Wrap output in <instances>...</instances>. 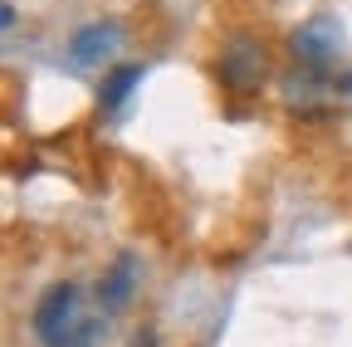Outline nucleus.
<instances>
[{"mask_svg":"<svg viewBox=\"0 0 352 347\" xmlns=\"http://www.w3.org/2000/svg\"><path fill=\"white\" fill-rule=\"evenodd\" d=\"M118 45H122V25H118V20H94V25H83V30L69 39V54H74V64H98V59H108Z\"/></svg>","mask_w":352,"mask_h":347,"instance_id":"4","label":"nucleus"},{"mask_svg":"<svg viewBox=\"0 0 352 347\" xmlns=\"http://www.w3.org/2000/svg\"><path fill=\"white\" fill-rule=\"evenodd\" d=\"M34 333L44 347H94L98 318L83 313V293L74 284H54L34 309Z\"/></svg>","mask_w":352,"mask_h":347,"instance_id":"1","label":"nucleus"},{"mask_svg":"<svg viewBox=\"0 0 352 347\" xmlns=\"http://www.w3.org/2000/svg\"><path fill=\"white\" fill-rule=\"evenodd\" d=\"M342 89H347V98H352V74H347V83H342Z\"/></svg>","mask_w":352,"mask_h":347,"instance_id":"7","label":"nucleus"},{"mask_svg":"<svg viewBox=\"0 0 352 347\" xmlns=\"http://www.w3.org/2000/svg\"><path fill=\"white\" fill-rule=\"evenodd\" d=\"M294 54H298V64L303 69H323L328 59H338V49H342V25L333 20V15H314V20H303L298 30H294Z\"/></svg>","mask_w":352,"mask_h":347,"instance_id":"3","label":"nucleus"},{"mask_svg":"<svg viewBox=\"0 0 352 347\" xmlns=\"http://www.w3.org/2000/svg\"><path fill=\"white\" fill-rule=\"evenodd\" d=\"M215 74L230 93H254L264 83V74H270V54H264V45L254 34H230L226 45H220Z\"/></svg>","mask_w":352,"mask_h":347,"instance_id":"2","label":"nucleus"},{"mask_svg":"<svg viewBox=\"0 0 352 347\" xmlns=\"http://www.w3.org/2000/svg\"><path fill=\"white\" fill-rule=\"evenodd\" d=\"M132 284H138V259H132V254H118V259H113V269H108V274H103V284H98V303H103V313L127 309Z\"/></svg>","mask_w":352,"mask_h":347,"instance_id":"5","label":"nucleus"},{"mask_svg":"<svg viewBox=\"0 0 352 347\" xmlns=\"http://www.w3.org/2000/svg\"><path fill=\"white\" fill-rule=\"evenodd\" d=\"M138 83H142V64H122V69H113L108 78H103V108L108 113H118L127 98H132V89H138Z\"/></svg>","mask_w":352,"mask_h":347,"instance_id":"6","label":"nucleus"}]
</instances>
